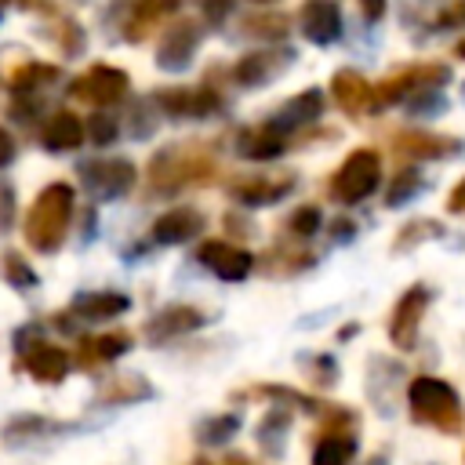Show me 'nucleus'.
<instances>
[{"instance_id": "1", "label": "nucleus", "mask_w": 465, "mask_h": 465, "mask_svg": "<svg viewBox=\"0 0 465 465\" xmlns=\"http://www.w3.org/2000/svg\"><path fill=\"white\" fill-rule=\"evenodd\" d=\"M407 403H411V414L414 421L421 425H432L440 432H461L465 429V411H461V400L458 392L440 381V378H414L411 389H407Z\"/></svg>"}, {"instance_id": "2", "label": "nucleus", "mask_w": 465, "mask_h": 465, "mask_svg": "<svg viewBox=\"0 0 465 465\" xmlns=\"http://www.w3.org/2000/svg\"><path fill=\"white\" fill-rule=\"evenodd\" d=\"M69 218H73V189L65 182H54L33 200L25 218V240L36 251H54L69 229Z\"/></svg>"}, {"instance_id": "3", "label": "nucleus", "mask_w": 465, "mask_h": 465, "mask_svg": "<svg viewBox=\"0 0 465 465\" xmlns=\"http://www.w3.org/2000/svg\"><path fill=\"white\" fill-rule=\"evenodd\" d=\"M381 182V160L374 149H352L338 174L331 178V196L338 203H360L367 200Z\"/></svg>"}, {"instance_id": "4", "label": "nucleus", "mask_w": 465, "mask_h": 465, "mask_svg": "<svg viewBox=\"0 0 465 465\" xmlns=\"http://www.w3.org/2000/svg\"><path fill=\"white\" fill-rule=\"evenodd\" d=\"M425 305H429V287L414 283L403 291V298L396 302L392 309V320H389V338L396 349H414L418 345V327H421V316H425Z\"/></svg>"}, {"instance_id": "5", "label": "nucleus", "mask_w": 465, "mask_h": 465, "mask_svg": "<svg viewBox=\"0 0 465 465\" xmlns=\"http://www.w3.org/2000/svg\"><path fill=\"white\" fill-rule=\"evenodd\" d=\"M80 178L87 182L91 193L109 200V196H124L134 185L138 171L131 160H91V163H80Z\"/></svg>"}, {"instance_id": "6", "label": "nucleus", "mask_w": 465, "mask_h": 465, "mask_svg": "<svg viewBox=\"0 0 465 465\" xmlns=\"http://www.w3.org/2000/svg\"><path fill=\"white\" fill-rule=\"evenodd\" d=\"M200 262L218 276V280H243L254 265L251 251L243 247H232V243H222V240H207L200 243Z\"/></svg>"}, {"instance_id": "7", "label": "nucleus", "mask_w": 465, "mask_h": 465, "mask_svg": "<svg viewBox=\"0 0 465 465\" xmlns=\"http://www.w3.org/2000/svg\"><path fill=\"white\" fill-rule=\"evenodd\" d=\"M127 91V73L124 69H109V65H94L91 73H84L76 84H73V94L94 102V105H109L116 98H124Z\"/></svg>"}, {"instance_id": "8", "label": "nucleus", "mask_w": 465, "mask_h": 465, "mask_svg": "<svg viewBox=\"0 0 465 465\" xmlns=\"http://www.w3.org/2000/svg\"><path fill=\"white\" fill-rule=\"evenodd\" d=\"M392 149L403 156V160H440V156H450V153H461L465 145L458 138H443V134H432V131H403Z\"/></svg>"}, {"instance_id": "9", "label": "nucleus", "mask_w": 465, "mask_h": 465, "mask_svg": "<svg viewBox=\"0 0 465 465\" xmlns=\"http://www.w3.org/2000/svg\"><path fill=\"white\" fill-rule=\"evenodd\" d=\"M302 33L312 44H334L341 36V11L334 0H309L302 7Z\"/></svg>"}, {"instance_id": "10", "label": "nucleus", "mask_w": 465, "mask_h": 465, "mask_svg": "<svg viewBox=\"0 0 465 465\" xmlns=\"http://www.w3.org/2000/svg\"><path fill=\"white\" fill-rule=\"evenodd\" d=\"M287 62H294V51H287V47H262V51L247 54V58L236 65V80H240L243 87L265 84V80H272Z\"/></svg>"}, {"instance_id": "11", "label": "nucleus", "mask_w": 465, "mask_h": 465, "mask_svg": "<svg viewBox=\"0 0 465 465\" xmlns=\"http://www.w3.org/2000/svg\"><path fill=\"white\" fill-rule=\"evenodd\" d=\"M323 113V91H316V87H309V91H302L298 98H291L265 127H272V131H280V134H287V131H294V127H302V124H312L316 116Z\"/></svg>"}, {"instance_id": "12", "label": "nucleus", "mask_w": 465, "mask_h": 465, "mask_svg": "<svg viewBox=\"0 0 465 465\" xmlns=\"http://www.w3.org/2000/svg\"><path fill=\"white\" fill-rule=\"evenodd\" d=\"M200 232H203V218L193 207H174V211L160 214L153 225L156 243H185V240H196Z\"/></svg>"}, {"instance_id": "13", "label": "nucleus", "mask_w": 465, "mask_h": 465, "mask_svg": "<svg viewBox=\"0 0 465 465\" xmlns=\"http://www.w3.org/2000/svg\"><path fill=\"white\" fill-rule=\"evenodd\" d=\"M331 94H334V102H338L345 113L374 109V87H371L360 73H352V69L334 73V80H331Z\"/></svg>"}, {"instance_id": "14", "label": "nucleus", "mask_w": 465, "mask_h": 465, "mask_svg": "<svg viewBox=\"0 0 465 465\" xmlns=\"http://www.w3.org/2000/svg\"><path fill=\"white\" fill-rule=\"evenodd\" d=\"M163 109L171 116H211L218 109L214 91L207 87H189V91H163Z\"/></svg>"}, {"instance_id": "15", "label": "nucleus", "mask_w": 465, "mask_h": 465, "mask_svg": "<svg viewBox=\"0 0 465 465\" xmlns=\"http://www.w3.org/2000/svg\"><path fill=\"white\" fill-rule=\"evenodd\" d=\"M193 51H196V29L182 22V25H174V29L167 33V40L160 44L156 62H160L163 69H185L189 58H193Z\"/></svg>"}, {"instance_id": "16", "label": "nucleus", "mask_w": 465, "mask_h": 465, "mask_svg": "<svg viewBox=\"0 0 465 465\" xmlns=\"http://www.w3.org/2000/svg\"><path fill=\"white\" fill-rule=\"evenodd\" d=\"M84 138H87V127H84L73 113L51 116V124H47V131H44V145H47L51 153H69V149L84 145Z\"/></svg>"}, {"instance_id": "17", "label": "nucleus", "mask_w": 465, "mask_h": 465, "mask_svg": "<svg viewBox=\"0 0 465 465\" xmlns=\"http://www.w3.org/2000/svg\"><path fill=\"white\" fill-rule=\"evenodd\" d=\"M127 305L131 302L120 291H91V294H76V302H73V309L87 320H113V316L127 312Z\"/></svg>"}, {"instance_id": "18", "label": "nucleus", "mask_w": 465, "mask_h": 465, "mask_svg": "<svg viewBox=\"0 0 465 465\" xmlns=\"http://www.w3.org/2000/svg\"><path fill=\"white\" fill-rule=\"evenodd\" d=\"M25 371H29L36 381H62L65 371H69V356H65L58 345H36V349H29V356H25Z\"/></svg>"}, {"instance_id": "19", "label": "nucleus", "mask_w": 465, "mask_h": 465, "mask_svg": "<svg viewBox=\"0 0 465 465\" xmlns=\"http://www.w3.org/2000/svg\"><path fill=\"white\" fill-rule=\"evenodd\" d=\"M200 323H203V316H200L196 309L174 305V309L160 312V316L149 323V331H153V338H171V334H189V331H196Z\"/></svg>"}, {"instance_id": "20", "label": "nucleus", "mask_w": 465, "mask_h": 465, "mask_svg": "<svg viewBox=\"0 0 465 465\" xmlns=\"http://www.w3.org/2000/svg\"><path fill=\"white\" fill-rule=\"evenodd\" d=\"M356 454V440L352 436H341V432H331L316 443L312 450V465H349Z\"/></svg>"}, {"instance_id": "21", "label": "nucleus", "mask_w": 465, "mask_h": 465, "mask_svg": "<svg viewBox=\"0 0 465 465\" xmlns=\"http://www.w3.org/2000/svg\"><path fill=\"white\" fill-rule=\"evenodd\" d=\"M421 185H425L421 171H418V167H403V171L392 178V185H389V193H385V203H389V207H403L407 200H414V196L421 193Z\"/></svg>"}, {"instance_id": "22", "label": "nucleus", "mask_w": 465, "mask_h": 465, "mask_svg": "<svg viewBox=\"0 0 465 465\" xmlns=\"http://www.w3.org/2000/svg\"><path fill=\"white\" fill-rule=\"evenodd\" d=\"M283 193H287V182H254V185L240 189L236 196L243 203H251V207H265V203H276Z\"/></svg>"}, {"instance_id": "23", "label": "nucleus", "mask_w": 465, "mask_h": 465, "mask_svg": "<svg viewBox=\"0 0 465 465\" xmlns=\"http://www.w3.org/2000/svg\"><path fill=\"white\" fill-rule=\"evenodd\" d=\"M236 429H240L236 418H211V421L200 425V440H203V443H225Z\"/></svg>"}, {"instance_id": "24", "label": "nucleus", "mask_w": 465, "mask_h": 465, "mask_svg": "<svg viewBox=\"0 0 465 465\" xmlns=\"http://www.w3.org/2000/svg\"><path fill=\"white\" fill-rule=\"evenodd\" d=\"M84 127H87V138H91V142H98V145H105V142H113V138H116V120H113V116H105V113H94Z\"/></svg>"}, {"instance_id": "25", "label": "nucleus", "mask_w": 465, "mask_h": 465, "mask_svg": "<svg viewBox=\"0 0 465 465\" xmlns=\"http://www.w3.org/2000/svg\"><path fill=\"white\" fill-rule=\"evenodd\" d=\"M320 222H323L320 207H298V211L291 214V232H298V236H312V232L320 229Z\"/></svg>"}, {"instance_id": "26", "label": "nucleus", "mask_w": 465, "mask_h": 465, "mask_svg": "<svg viewBox=\"0 0 465 465\" xmlns=\"http://www.w3.org/2000/svg\"><path fill=\"white\" fill-rule=\"evenodd\" d=\"M131 349V338L127 334H105V338H94L91 341V352L98 356V360H113V356H120V352H127Z\"/></svg>"}, {"instance_id": "27", "label": "nucleus", "mask_w": 465, "mask_h": 465, "mask_svg": "<svg viewBox=\"0 0 465 465\" xmlns=\"http://www.w3.org/2000/svg\"><path fill=\"white\" fill-rule=\"evenodd\" d=\"M283 432H287V418H283V414H272V418L258 429V440H262V443H269V447H272V454H280V436H283Z\"/></svg>"}, {"instance_id": "28", "label": "nucleus", "mask_w": 465, "mask_h": 465, "mask_svg": "<svg viewBox=\"0 0 465 465\" xmlns=\"http://www.w3.org/2000/svg\"><path fill=\"white\" fill-rule=\"evenodd\" d=\"M425 240V236H443V225H436V222H425V225H407L403 232H400V240H396V247H411V240Z\"/></svg>"}, {"instance_id": "29", "label": "nucleus", "mask_w": 465, "mask_h": 465, "mask_svg": "<svg viewBox=\"0 0 465 465\" xmlns=\"http://www.w3.org/2000/svg\"><path fill=\"white\" fill-rule=\"evenodd\" d=\"M7 272H11V283H18V287H33V283H36L33 269H29L18 254H11V258H7Z\"/></svg>"}, {"instance_id": "30", "label": "nucleus", "mask_w": 465, "mask_h": 465, "mask_svg": "<svg viewBox=\"0 0 465 465\" xmlns=\"http://www.w3.org/2000/svg\"><path fill=\"white\" fill-rule=\"evenodd\" d=\"M458 25H465V0H454L440 11V29H458Z\"/></svg>"}, {"instance_id": "31", "label": "nucleus", "mask_w": 465, "mask_h": 465, "mask_svg": "<svg viewBox=\"0 0 465 465\" xmlns=\"http://www.w3.org/2000/svg\"><path fill=\"white\" fill-rule=\"evenodd\" d=\"M447 211H454V214H461V211H465V178L450 189V196H447Z\"/></svg>"}, {"instance_id": "32", "label": "nucleus", "mask_w": 465, "mask_h": 465, "mask_svg": "<svg viewBox=\"0 0 465 465\" xmlns=\"http://www.w3.org/2000/svg\"><path fill=\"white\" fill-rule=\"evenodd\" d=\"M360 11H363V18L378 22L385 15V0H360Z\"/></svg>"}, {"instance_id": "33", "label": "nucleus", "mask_w": 465, "mask_h": 465, "mask_svg": "<svg viewBox=\"0 0 465 465\" xmlns=\"http://www.w3.org/2000/svg\"><path fill=\"white\" fill-rule=\"evenodd\" d=\"M11 160H15V138L0 127V167H4V163H11Z\"/></svg>"}, {"instance_id": "34", "label": "nucleus", "mask_w": 465, "mask_h": 465, "mask_svg": "<svg viewBox=\"0 0 465 465\" xmlns=\"http://www.w3.org/2000/svg\"><path fill=\"white\" fill-rule=\"evenodd\" d=\"M203 11H207V18H211V22H218L222 15H229V0H207V4H203Z\"/></svg>"}, {"instance_id": "35", "label": "nucleus", "mask_w": 465, "mask_h": 465, "mask_svg": "<svg viewBox=\"0 0 465 465\" xmlns=\"http://www.w3.org/2000/svg\"><path fill=\"white\" fill-rule=\"evenodd\" d=\"M454 54H458V58H465V40H461V44L454 47Z\"/></svg>"}, {"instance_id": "36", "label": "nucleus", "mask_w": 465, "mask_h": 465, "mask_svg": "<svg viewBox=\"0 0 465 465\" xmlns=\"http://www.w3.org/2000/svg\"><path fill=\"white\" fill-rule=\"evenodd\" d=\"M367 465H385V461H381V458H374V461H367Z\"/></svg>"}, {"instance_id": "37", "label": "nucleus", "mask_w": 465, "mask_h": 465, "mask_svg": "<svg viewBox=\"0 0 465 465\" xmlns=\"http://www.w3.org/2000/svg\"><path fill=\"white\" fill-rule=\"evenodd\" d=\"M254 4H269V0H254Z\"/></svg>"}, {"instance_id": "38", "label": "nucleus", "mask_w": 465, "mask_h": 465, "mask_svg": "<svg viewBox=\"0 0 465 465\" xmlns=\"http://www.w3.org/2000/svg\"><path fill=\"white\" fill-rule=\"evenodd\" d=\"M461 91H465V87H461Z\"/></svg>"}, {"instance_id": "39", "label": "nucleus", "mask_w": 465, "mask_h": 465, "mask_svg": "<svg viewBox=\"0 0 465 465\" xmlns=\"http://www.w3.org/2000/svg\"><path fill=\"white\" fill-rule=\"evenodd\" d=\"M0 4H4V0H0Z\"/></svg>"}]
</instances>
